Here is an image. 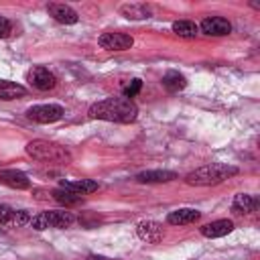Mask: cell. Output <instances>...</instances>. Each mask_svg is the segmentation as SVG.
<instances>
[{
  "instance_id": "16",
  "label": "cell",
  "mask_w": 260,
  "mask_h": 260,
  "mask_svg": "<svg viewBox=\"0 0 260 260\" xmlns=\"http://www.w3.org/2000/svg\"><path fill=\"white\" fill-rule=\"evenodd\" d=\"M61 189H67L71 193H77V195H87V193H93L98 191V183L95 181H89V179H81V181H61L59 185Z\"/></svg>"
},
{
  "instance_id": "15",
  "label": "cell",
  "mask_w": 260,
  "mask_h": 260,
  "mask_svg": "<svg viewBox=\"0 0 260 260\" xmlns=\"http://www.w3.org/2000/svg\"><path fill=\"white\" fill-rule=\"evenodd\" d=\"M173 179H177V173H173V171H160V169H156V171H142V173L136 175V181L138 183H169Z\"/></svg>"
},
{
  "instance_id": "25",
  "label": "cell",
  "mask_w": 260,
  "mask_h": 260,
  "mask_svg": "<svg viewBox=\"0 0 260 260\" xmlns=\"http://www.w3.org/2000/svg\"><path fill=\"white\" fill-rule=\"evenodd\" d=\"M87 260H106V258H100V256H89Z\"/></svg>"
},
{
  "instance_id": "3",
  "label": "cell",
  "mask_w": 260,
  "mask_h": 260,
  "mask_svg": "<svg viewBox=\"0 0 260 260\" xmlns=\"http://www.w3.org/2000/svg\"><path fill=\"white\" fill-rule=\"evenodd\" d=\"M24 150L28 156H32L35 160H41V162H57V165L71 162V152L65 146L49 142V140H30L24 146Z\"/></svg>"
},
{
  "instance_id": "5",
  "label": "cell",
  "mask_w": 260,
  "mask_h": 260,
  "mask_svg": "<svg viewBox=\"0 0 260 260\" xmlns=\"http://www.w3.org/2000/svg\"><path fill=\"white\" fill-rule=\"evenodd\" d=\"M65 114V110L57 104H41V106H32L26 110V118L30 122H37V124H51V122H57L61 120Z\"/></svg>"
},
{
  "instance_id": "1",
  "label": "cell",
  "mask_w": 260,
  "mask_h": 260,
  "mask_svg": "<svg viewBox=\"0 0 260 260\" xmlns=\"http://www.w3.org/2000/svg\"><path fill=\"white\" fill-rule=\"evenodd\" d=\"M89 118L95 120H108L118 124H130L138 116V108L128 98H106L102 102H95L89 106Z\"/></svg>"
},
{
  "instance_id": "20",
  "label": "cell",
  "mask_w": 260,
  "mask_h": 260,
  "mask_svg": "<svg viewBox=\"0 0 260 260\" xmlns=\"http://www.w3.org/2000/svg\"><path fill=\"white\" fill-rule=\"evenodd\" d=\"M256 205H258V201L252 197V195H246V193H238L236 197H234V211L236 213H252L254 209H256Z\"/></svg>"
},
{
  "instance_id": "4",
  "label": "cell",
  "mask_w": 260,
  "mask_h": 260,
  "mask_svg": "<svg viewBox=\"0 0 260 260\" xmlns=\"http://www.w3.org/2000/svg\"><path fill=\"white\" fill-rule=\"evenodd\" d=\"M75 223V215L71 211H43L30 219V225L35 230H47V228H69Z\"/></svg>"
},
{
  "instance_id": "14",
  "label": "cell",
  "mask_w": 260,
  "mask_h": 260,
  "mask_svg": "<svg viewBox=\"0 0 260 260\" xmlns=\"http://www.w3.org/2000/svg\"><path fill=\"white\" fill-rule=\"evenodd\" d=\"M232 230H234V221L232 219H215L211 223H205L201 228V234L205 238H221V236H228Z\"/></svg>"
},
{
  "instance_id": "24",
  "label": "cell",
  "mask_w": 260,
  "mask_h": 260,
  "mask_svg": "<svg viewBox=\"0 0 260 260\" xmlns=\"http://www.w3.org/2000/svg\"><path fill=\"white\" fill-rule=\"evenodd\" d=\"M12 35V22L4 16H0V39H6Z\"/></svg>"
},
{
  "instance_id": "7",
  "label": "cell",
  "mask_w": 260,
  "mask_h": 260,
  "mask_svg": "<svg viewBox=\"0 0 260 260\" xmlns=\"http://www.w3.org/2000/svg\"><path fill=\"white\" fill-rule=\"evenodd\" d=\"M98 45L106 51H126L134 45V39L124 32H104L100 35Z\"/></svg>"
},
{
  "instance_id": "23",
  "label": "cell",
  "mask_w": 260,
  "mask_h": 260,
  "mask_svg": "<svg viewBox=\"0 0 260 260\" xmlns=\"http://www.w3.org/2000/svg\"><path fill=\"white\" fill-rule=\"evenodd\" d=\"M140 87H142V81H140V79H132L130 85L124 87V98H128V100L134 98V95L140 91Z\"/></svg>"
},
{
  "instance_id": "11",
  "label": "cell",
  "mask_w": 260,
  "mask_h": 260,
  "mask_svg": "<svg viewBox=\"0 0 260 260\" xmlns=\"http://www.w3.org/2000/svg\"><path fill=\"white\" fill-rule=\"evenodd\" d=\"M47 12L61 24H75L77 22V12L69 6V4H59V2H51L47 4Z\"/></svg>"
},
{
  "instance_id": "22",
  "label": "cell",
  "mask_w": 260,
  "mask_h": 260,
  "mask_svg": "<svg viewBox=\"0 0 260 260\" xmlns=\"http://www.w3.org/2000/svg\"><path fill=\"white\" fill-rule=\"evenodd\" d=\"M53 199L55 201H59V203H63V205H77V203H81V195H77V193H71V191H67V189H55L53 193Z\"/></svg>"
},
{
  "instance_id": "21",
  "label": "cell",
  "mask_w": 260,
  "mask_h": 260,
  "mask_svg": "<svg viewBox=\"0 0 260 260\" xmlns=\"http://www.w3.org/2000/svg\"><path fill=\"white\" fill-rule=\"evenodd\" d=\"M197 30H199V26L191 20H175L173 22V32L183 39H193L197 35Z\"/></svg>"
},
{
  "instance_id": "2",
  "label": "cell",
  "mask_w": 260,
  "mask_h": 260,
  "mask_svg": "<svg viewBox=\"0 0 260 260\" xmlns=\"http://www.w3.org/2000/svg\"><path fill=\"white\" fill-rule=\"evenodd\" d=\"M234 175H238L236 167L213 162V165H205V167H199V169L191 171L185 177V183L195 185V187H209V185H217V183H221V181H225Z\"/></svg>"
},
{
  "instance_id": "17",
  "label": "cell",
  "mask_w": 260,
  "mask_h": 260,
  "mask_svg": "<svg viewBox=\"0 0 260 260\" xmlns=\"http://www.w3.org/2000/svg\"><path fill=\"white\" fill-rule=\"evenodd\" d=\"M24 93H26V87H22L20 83L0 79V100H16V98H22Z\"/></svg>"
},
{
  "instance_id": "13",
  "label": "cell",
  "mask_w": 260,
  "mask_h": 260,
  "mask_svg": "<svg viewBox=\"0 0 260 260\" xmlns=\"http://www.w3.org/2000/svg\"><path fill=\"white\" fill-rule=\"evenodd\" d=\"M201 217V211L197 209H189V207H183V209H175L167 215V221L171 225H187V223H195L199 221Z\"/></svg>"
},
{
  "instance_id": "12",
  "label": "cell",
  "mask_w": 260,
  "mask_h": 260,
  "mask_svg": "<svg viewBox=\"0 0 260 260\" xmlns=\"http://www.w3.org/2000/svg\"><path fill=\"white\" fill-rule=\"evenodd\" d=\"M0 183L12 187V189H28L30 187V179L16 169H4L0 171Z\"/></svg>"
},
{
  "instance_id": "6",
  "label": "cell",
  "mask_w": 260,
  "mask_h": 260,
  "mask_svg": "<svg viewBox=\"0 0 260 260\" xmlns=\"http://www.w3.org/2000/svg\"><path fill=\"white\" fill-rule=\"evenodd\" d=\"M26 81H28V85L30 87H35V89H39V91H49V89H53L55 87V83H57V79H55V75L47 69V67H32L28 73H26Z\"/></svg>"
},
{
  "instance_id": "9",
  "label": "cell",
  "mask_w": 260,
  "mask_h": 260,
  "mask_svg": "<svg viewBox=\"0 0 260 260\" xmlns=\"http://www.w3.org/2000/svg\"><path fill=\"white\" fill-rule=\"evenodd\" d=\"M136 234L140 240H144L146 244H158L162 238H165V230L158 221H152V219H144L136 225Z\"/></svg>"
},
{
  "instance_id": "8",
  "label": "cell",
  "mask_w": 260,
  "mask_h": 260,
  "mask_svg": "<svg viewBox=\"0 0 260 260\" xmlns=\"http://www.w3.org/2000/svg\"><path fill=\"white\" fill-rule=\"evenodd\" d=\"M30 221L28 211L24 209H12L8 205H0V225L2 228H20Z\"/></svg>"
},
{
  "instance_id": "18",
  "label": "cell",
  "mask_w": 260,
  "mask_h": 260,
  "mask_svg": "<svg viewBox=\"0 0 260 260\" xmlns=\"http://www.w3.org/2000/svg\"><path fill=\"white\" fill-rule=\"evenodd\" d=\"M162 85H165V89H167V91L175 93V91L185 89L187 79H185V75H181L179 71H167V73L162 75Z\"/></svg>"
},
{
  "instance_id": "10",
  "label": "cell",
  "mask_w": 260,
  "mask_h": 260,
  "mask_svg": "<svg viewBox=\"0 0 260 260\" xmlns=\"http://www.w3.org/2000/svg\"><path fill=\"white\" fill-rule=\"evenodd\" d=\"M201 32L209 35V37H225L232 32V24L228 18L223 16H207L203 22H201Z\"/></svg>"
},
{
  "instance_id": "19",
  "label": "cell",
  "mask_w": 260,
  "mask_h": 260,
  "mask_svg": "<svg viewBox=\"0 0 260 260\" xmlns=\"http://www.w3.org/2000/svg\"><path fill=\"white\" fill-rule=\"evenodd\" d=\"M120 12L126 18H132V20H144V18L150 16V8L146 4H122Z\"/></svg>"
}]
</instances>
